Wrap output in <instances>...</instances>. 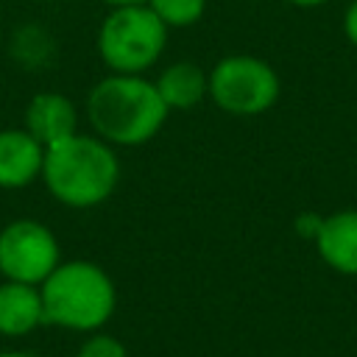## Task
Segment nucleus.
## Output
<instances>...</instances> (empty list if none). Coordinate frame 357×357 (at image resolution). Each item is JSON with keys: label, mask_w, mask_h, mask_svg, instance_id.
I'll return each mask as SVG.
<instances>
[{"label": "nucleus", "mask_w": 357, "mask_h": 357, "mask_svg": "<svg viewBox=\"0 0 357 357\" xmlns=\"http://www.w3.org/2000/svg\"><path fill=\"white\" fill-rule=\"evenodd\" d=\"M45 190L70 209H92L112 198L120 184V159L114 145L98 134L75 131L45 148L42 176Z\"/></svg>", "instance_id": "nucleus-1"}, {"label": "nucleus", "mask_w": 357, "mask_h": 357, "mask_svg": "<svg viewBox=\"0 0 357 357\" xmlns=\"http://www.w3.org/2000/svg\"><path fill=\"white\" fill-rule=\"evenodd\" d=\"M167 114L156 84L145 75L109 73L86 95V117L95 134L117 148L145 145L162 131Z\"/></svg>", "instance_id": "nucleus-2"}, {"label": "nucleus", "mask_w": 357, "mask_h": 357, "mask_svg": "<svg viewBox=\"0 0 357 357\" xmlns=\"http://www.w3.org/2000/svg\"><path fill=\"white\" fill-rule=\"evenodd\" d=\"M45 326L67 332H98L109 324L117 307L112 276L89 259H61L56 271L39 284Z\"/></svg>", "instance_id": "nucleus-3"}, {"label": "nucleus", "mask_w": 357, "mask_h": 357, "mask_svg": "<svg viewBox=\"0 0 357 357\" xmlns=\"http://www.w3.org/2000/svg\"><path fill=\"white\" fill-rule=\"evenodd\" d=\"M167 45V25L148 3L112 6L98 28V56L109 73L142 75L151 70Z\"/></svg>", "instance_id": "nucleus-4"}, {"label": "nucleus", "mask_w": 357, "mask_h": 357, "mask_svg": "<svg viewBox=\"0 0 357 357\" xmlns=\"http://www.w3.org/2000/svg\"><path fill=\"white\" fill-rule=\"evenodd\" d=\"M279 89L276 70L257 56H223L209 70V98L229 114H262L279 100Z\"/></svg>", "instance_id": "nucleus-5"}, {"label": "nucleus", "mask_w": 357, "mask_h": 357, "mask_svg": "<svg viewBox=\"0 0 357 357\" xmlns=\"http://www.w3.org/2000/svg\"><path fill=\"white\" fill-rule=\"evenodd\" d=\"M61 262V245L50 226L33 218L11 220L0 229V276L42 284Z\"/></svg>", "instance_id": "nucleus-6"}, {"label": "nucleus", "mask_w": 357, "mask_h": 357, "mask_svg": "<svg viewBox=\"0 0 357 357\" xmlns=\"http://www.w3.org/2000/svg\"><path fill=\"white\" fill-rule=\"evenodd\" d=\"M45 145L25 128L0 131V190H22L42 176Z\"/></svg>", "instance_id": "nucleus-7"}, {"label": "nucleus", "mask_w": 357, "mask_h": 357, "mask_svg": "<svg viewBox=\"0 0 357 357\" xmlns=\"http://www.w3.org/2000/svg\"><path fill=\"white\" fill-rule=\"evenodd\" d=\"M33 139H39L45 148L67 139L78 131V112L75 103L53 89L36 92L28 106H25V126H22Z\"/></svg>", "instance_id": "nucleus-8"}, {"label": "nucleus", "mask_w": 357, "mask_h": 357, "mask_svg": "<svg viewBox=\"0 0 357 357\" xmlns=\"http://www.w3.org/2000/svg\"><path fill=\"white\" fill-rule=\"evenodd\" d=\"M45 326V307L39 284L25 282H0V335L3 337H25Z\"/></svg>", "instance_id": "nucleus-9"}, {"label": "nucleus", "mask_w": 357, "mask_h": 357, "mask_svg": "<svg viewBox=\"0 0 357 357\" xmlns=\"http://www.w3.org/2000/svg\"><path fill=\"white\" fill-rule=\"evenodd\" d=\"M312 240L329 268L357 276V209H343L329 218H321V226Z\"/></svg>", "instance_id": "nucleus-10"}, {"label": "nucleus", "mask_w": 357, "mask_h": 357, "mask_svg": "<svg viewBox=\"0 0 357 357\" xmlns=\"http://www.w3.org/2000/svg\"><path fill=\"white\" fill-rule=\"evenodd\" d=\"M159 98L165 100L167 112H187L195 109L209 95V73L195 61H173L156 75Z\"/></svg>", "instance_id": "nucleus-11"}, {"label": "nucleus", "mask_w": 357, "mask_h": 357, "mask_svg": "<svg viewBox=\"0 0 357 357\" xmlns=\"http://www.w3.org/2000/svg\"><path fill=\"white\" fill-rule=\"evenodd\" d=\"M145 3L167 28H190L206 11V0H145Z\"/></svg>", "instance_id": "nucleus-12"}, {"label": "nucleus", "mask_w": 357, "mask_h": 357, "mask_svg": "<svg viewBox=\"0 0 357 357\" xmlns=\"http://www.w3.org/2000/svg\"><path fill=\"white\" fill-rule=\"evenodd\" d=\"M75 357H128V351H126L120 337L98 329V332H89L84 337V343L78 346Z\"/></svg>", "instance_id": "nucleus-13"}, {"label": "nucleus", "mask_w": 357, "mask_h": 357, "mask_svg": "<svg viewBox=\"0 0 357 357\" xmlns=\"http://www.w3.org/2000/svg\"><path fill=\"white\" fill-rule=\"evenodd\" d=\"M343 31L349 36V42L357 47V0L346 8V17H343Z\"/></svg>", "instance_id": "nucleus-14"}, {"label": "nucleus", "mask_w": 357, "mask_h": 357, "mask_svg": "<svg viewBox=\"0 0 357 357\" xmlns=\"http://www.w3.org/2000/svg\"><path fill=\"white\" fill-rule=\"evenodd\" d=\"M287 3L301 6V8H312V6H321V3H326V0H287Z\"/></svg>", "instance_id": "nucleus-15"}, {"label": "nucleus", "mask_w": 357, "mask_h": 357, "mask_svg": "<svg viewBox=\"0 0 357 357\" xmlns=\"http://www.w3.org/2000/svg\"><path fill=\"white\" fill-rule=\"evenodd\" d=\"M103 3L112 8V6H131V3H145V0H103Z\"/></svg>", "instance_id": "nucleus-16"}, {"label": "nucleus", "mask_w": 357, "mask_h": 357, "mask_svg": "<svg viewBox=\"0 0 357 357\" xmlns=\"http://www.w3.org/2000/svg\"><path fill=\"white\" fill-rule=\"evenodd\" d=\"M0 357H31V354H25V351H0Z\"/></svg>", "instance_id": "nucleus-17"}]
</instances>
